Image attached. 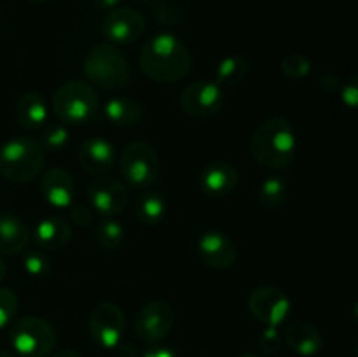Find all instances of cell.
Instances as JSON below:
<instances>
[{"mask_svg": "<svg viewBox=\"0 0 358 357\" xmlns=\"http://www.w3.org/2000/svg\"><path fill=\"white\" fill-rule=\"evenodd\" d=\"M191 52L171 34H157L140 51V69L156 83H177L191 72Z\"/></svg>", "mask_w": 358, "mask_h": 357, "instance_id": "obj_1", "label": "cell"}, {"mask_svg": "<svg viewBox=\"0 0 358 357\" xmlns=\"http://www.w3.org/2000/svg\"><path fill=\"white\" fill-rule=\"evenodd\" d=\"M297 139L285 118H273L257 126L250 139V153L259 164L273 170L290 167L296 158Z\"/></svg>", "mask_w": 358, "mask_h": 357, "instance_id": "obj_2", "label": "cell"}, {"mask_svg": "<svg viewBox=\"0 0 358 357\" xmlns=\"http://www.w3.org/2000/svg\"><path fill=\"white\" fill-rule=\"evenodd\" d=\"M45 150L31 136L17 135L0 147V175L14 184L31 182L44 168Z\"/></svg>", "mask_w": 358, "mask_h": 357, "instance_id": "obj_3", "label": "cell"}, {"mask_svg": "<svg viewBox=\"0 0 358 357\" xmlns=\"http://www.w3.org/2000/svg\"><path fill=\"white\" fill-rule=\"evenodd\" d=\"M84 74L101 90L119 91L131 80L126 56L114 44H98L84 58Z\"/></svg>", "mask_w": 358, "mask_h": 357, "instance_id": "obj_4", "label": "cell"}, {"mask_svg": "<svg viewBox=\"0 0 358 357\" xmlns=\"http://www.w3.org/2000/svg\"><path fill=\"white\" fill-rule=\"evenodd\" d=\"M52 108L63 125H86L98 111V94L94 88L84 80H69L56 91Z\"/></svg>", "mask_w": 358, "mask_h": 357, "instance_id": "obj_5", "label": "cell"}, {"mask_svg": "<svg viewBox=\"0 0 358 357\" xmlns=\"http://www.w3.org/2000/svg\"><path fill=\"white\" fill-rule=\"evenodd\" d=\"M9 342L20 357H48L56 345V331L45 318H17L10 324Z\"/></svg>", "mask_w": 358, "mask_h": 357, "instance_id": "obj_6", "label": "cell"}, {"mask_svg": "<svg viewBox=\"0 0 358 357\" xmlns=\"http://www.w3.org/2000/svg\"><path fill=\"white\" fill-rule=\"evenodd\" d=\"M121 174L133 188H149L159 177V158L147 142H131L122 149Z\"/></svg>", "mask_w": 358, "mask_h": 357, "instance_id": "obj_7", "label": "cell"}, {"mask_svg": "<svg viewBox=\"0 0 358 357\" xmlns=\"http://www.w3.org/2000/svg\"><path fill=\"white\" fill-rule=\"evenodd\" d=\"M248 310L262 324L278 328L289 318L292 312V301L278 287L262 286L252 290L248 296Z\"/></svg>", "mask_w": 358, "mask_h": 357, "instance_id": "obj_8", "label": "cell"}, {"mask_svg": "<svg viewBox=\"0 0 358 357\" xmlns=\"http://www.w3.org/2000/svg\"><path fill=\"white\" fill-rule=\"evenodd\" d=\"M126 331L124 312L110 301L96 304L90 315V335L103 349H115Z\"/></svg>", "mask_w": 358, "mask_h": 357, "instance_id": "obj_9", "label": "cell"}, {"mask_svg": "<svg viewBox=\"0 0 358 357\" xmlns=\"http://www.w3.org/2000/svg\"><path fill=\"white\" fill-rule=\"evenodd\" d=\"M224 105V91L215 80H196L180 94V107L187 115L206 119L220 112Z\"/></svg>", "mask_w": 358, "mask_h": 357, "instance_id": "obj_10", "label": "cell"}, {"mask_svg": "<svg viewBox=\"0 0 358 357\" xmlns=\"http://www.w3.org/2000/svg\"><path fill=\"white\" fill-rule=\"evenodd\" d=\"M175 322V312L166 301L143 304L135 317V332L143 343H157L168 336Z\"/></svg>", "mask_w": 358, "mask_h": 357, "instance_id": "obj_11", "label": "cell"}, {"mask_svg": "<svg viewBox=\"0 0 358 357\" xmlns=\"http://www.w3.org/2000/svg\"><path fill=\"white\" fill-rule=\"evenodd\" d=\"M87 200L91 209L103 217H115L128 203V189L119 178L110 175H98L87 188Z\"/></svg>", "mask_w": 358, "mask_h": 357, "instance_id": "obj_12", "label": "cell"}, {"mask_svg": "<svg viewBox=\"0 0 358 357\" xmlns=\"http://www.w3.org/2000/svg\"><path fill=\"white\" fill-rule=\"evenodd\" d=\"M145 31V18L131 7H115L103 20V35L117 46L138 41Z\"/></svg>", "mask_w": 358, "mask_h": 357, "instance_id": "obj_13", "label": "cell"}, {"mask_svg": "<svg viewBox=\"0 0 358 357\" xmlns=\"http://www.w3.org/2000/svg\"><path fill=\"white\" fill-rule=\"evenodd\" d=\"M198 254L213 270H229L236 262L238 252L233 240L222 231H206L198 240Z\"/></svg>", "mask_w": 358, "mask_h": 357, "instance_id": "obj_14", "label": "cell"}, {"mask_svg": "<svg viewBox=\"0 0 358 357\" xmlns=\"http://www.w3.org/2000/svg\"><path fill=\"white\" fill-rule=\"evenodd\" d=\"M79 163L87 174L105 175L115 164V149L103 136H90L79 149Z\"/></svg>", "mask_w": 358, "mask_h": 357, "instance_id": "obj_15", "label": "cell"}, {"mask_svg": "<svg viewBox=\"0 0 358 357\" xmlns=\"http://www.w3.org/2000/svg\"><path fill=\"white\" fill-rule=\"evenodd\" d=\"M45 202L55 209H70L76 200V182L65 168H51L41 182Z\"/></svg>", "mask_w": 358, "mask_h": 357, "instance_id": "obj_16", "label": "cell"}, {"mask_svg": "<svg viewBox=\"0 0 358 357\" xmlns=\"http://www.w3.org/2000/svg\"><path fill=\"white\" fill-rule=\"evenodd\" d=\"M238 174L236 168L226 161H215L203 168L199 175V188L208 196H226L236 188Z\"/></svg>", "mask_w": 358, "mask_h": 357, "instance_id": "obj_17", "label": "cell"}, {"mask_svg": "<svg viewBox=\"0 0 358 357\" xmlns=\"http://www.w3.org/2000/svg\"><path fill=\"white\" fill-rule=\"evenodd\" d=\"M30 231L16 214L0 210V254L16 255L28 247Z\"/></svg>", "mask_w": 358, "mask_h": 357, "instance_id": "obj_18", "label": "cell"}, {"mask_svg": "<svg viewBox=\"0 0 358 357\" xmlns=\"http://www.w3.org/2000/svg\"><path fill=\"white\" fill-rule=\"evenodd\" d=\"M14 112H16V121L20 122L21 128L28 130V132L42 130L48 125V104H45L44 97L37 91H28V93L21 94Z\"/></svg>", "mask_w": 358, "mask_h": 357, "instance_id": "obj_19", "label": "cell"}, {"mask_svg": "<svg viewBox=\"0 0 358 357\" xmlns=\"http://www.w3.org/2000/svg\"><path fill=\"white\" fill-rule=\"evenodd\" d=\"M283 342L297 354L303 357H313L324 346V336L313 328L311 324L306 322H292L287 326L285 335H283Z\"/></svg>", "mask_w": 358, "mask_h": 357, "instance_id": "obj_20", "label": "cell"}, {"mask_svg": "<svg viewBox=\"0 0 358 357\" xmlns=\"http://www.w3.org/2000/svg\"><path fill=\"white\" fill-rule=\"evenodd\" d=\"M72 237V227L62 217H45L35 226L34 240L42 251H59Z\"/></svg>", "mask_w": 358, "mask_h": 357, "instance_id": "obj_21", "label": "cell"}, {"mask_svg": "<svg viewBox=\"0 0 358 357\" xmlns=\"http://www.w3.org/2000/svg\"><path fill=\"white\" fill-rule=\"evenodd\" d=\"M103 114L108 121L119 128H131L142 121V107L135 100L126 97H114L105 104Z\"/></svg>", "mask_w": 358, "mask_h": 357, "instance_id": "obj_22", "label": "cell"}, {"mask_svg": "<svg viewBox=\"0 0 358 357\" xmlns=\"http://www.w3.org/2000/svg\"><path fill=\"white\" fill-rule=\"evenodd\" d=\"M135 214L140 223L159 224L166 216V200L157 191H145L136 198Z\"/></svg>", "mask_w": 358, "mask_h": 357, "instance_id": "obj_23", "label": "cell"}, {"mask_svg": "<svg viewBox=\"0 0 358 357\" xmlns=\"http://www.w3.org/2000/svg\"><path fill=\"white\" fill-rule=\"evenodd\" d=\"M248 72V65L245 62V58L238 55L226 56L224 59H220V63L217 65L215 70V83L220 88H234L245 79Z\"/></svg>", "mask_w": 358, "mask_h": 357, "instance_id": "obj_24", "label": "cell"}, {"mask_svg": "<svg viewBox=\"0 0 358 357\" xmlns=\"http://www.w3.org/2000/svg\"><path fill=\"white\" fill-rule=\"evenodd\" d=\"M289 186L282 175H269L259 188V202L264 209L275 210L285 203Z\"/></svg>", "mask_w": 358, "mask_h": 357, "instance_id": "obj_25", "label": "cell"}, {"mask_svg": "<svg viewBox=\"0 0 358 357\" xmlns=\"http://www.w3.org/2000/svg\"><path fill=\"white\" fill-rule=\"evenodd\" d=\"M124 226L114 217H103L94 227V240L101 248L114 251L124 241Z\"/></svg>", "mask_w": 358, "mask_h": 357, "instance_id": "obj_26", "label": "cell"}, {"mask_svg": "<svg viewBox=\"0 0 358 357\" xmlns=\"http://www.w3.org/2000/svg\"><path fill=\"white\" fill-rule=\"evenodd\" d=\"M69 130H66V125L63 122H55V125H45L42 128L41 133V142L42 149L49 150V153H59V150L65 149L69 146Z\"/></svg>", "mask_w": 358, "mask_h": 357, "instance_id": "obj_27", "label": "cell"}, {"mask_svg": "<svg viewBox=\"0 0 358 357\" xmlns=\"http://www.w3.org/2000/svg\"><path fill=\"white\" fill-rule=\"evenodd\" d=\"M23 268L34 279H42L49 273V259L41 251H27L23 258Z\"/></svg>", "mask_w": 358, "mask_h": 357, "instance_id": "obj_28", "label": "cell"}, {"mask_svg": "<svg viewBox=\"0 0 358 357\" xmlns=\"http://www.w3.org/2000/svg\"><path fill=\"white\" fill-rule=\"evenodd\" d=\"M282 70L290 79H304L311 72V62L304 55H290L283 59Z\"/></svg>", "mask_w": 358, "mask_h": 357, "instance_id": "obj_29", "label": "cell"}, {"mask_svg": "<svg viewBox=\"0 0 358 357\" xmlns=\"http://www.w3.org/2000/svg\"><path fill=\"white\" fill-rule=\"evenodd\" d=\"M17 314V296L7 287H0V329L13 324Z\"/></svg>", "mask_w": 358, "mask_h": 357, "instance_id": "obj_30", "label": "cell"}, {"mask_svg": "<svg viewBox=\"0 0 358 357\" xmlns=\"http://www.w3.org/2000/svg\"><path fill=\"white\" fill-rule=\"evenodd\" d=\"M259 349L262 350L264 354H268V356H275V354H278L280 350H282L283 346V336L280 335V331L276 328H273V326H266L264 331L259 335Z\"/></svg>", "mask_w": 358, "mask_h": 357, "instance_id": "obj_31", "label": "cell"}, {"mask_svg": "<svg viewBox=\"0 0 358 357\" xmlns=\"http://www.w3.org/2000/svg\"><path fill=\"white\" fill-rule=\"evenodd\" d=\"M341 102L350 108H358V76L346 80L339 90Z\"/></svg>", "mask_w": 358, "mask_h": 357, "instance_id": "obj_32", "label": "cell"}, {"mask_svg": "<svg viewBox=\"0 0 358 357\" xmlns=\"http://www.w3.org/2000/svg\"><path fill=\"white\" fill-rule=\"evenodd\" d=\"M70 219L77 226H90L91 220H93V210H91V206L84 205V203H72V206H70Z\"/></svg>", "mask_w": 358, "mask_h": 357, "instance_id": "obj_33", "label": "cell"}, {"mask_svg": "<svg viewBox=\"0 0 358 357\" xmlns=\"http://www.w3.org/2000/svg\"><path fill=\"white\" fill-rule=\"evenodd\" d=\"M143 357H177V354L168 346H154V349L147 350Z\"/></svg>", "mask_w": 358, "mask_h": 357, "instance_id": "obj_34", "label": "cell"}, {"mask_svg": "<svg viewBox=\"0 0 358 357\" xmlns=\"http://www.w3.org/2000/svg\"><path fill=\"white\" fill-rule=\"evenodd\" d=\"M93 2L96 4V6L100 7V9L112 10V9H115V7H117L119 4H121V0H93Z\"/></svg>", "mask_w": 358, "mask_h": 357, "instance_id": "obj_35", "label": "cell"}, {"mask_svg": "<svg viewBox=\"0 0 358 357\" xmlns=\"http://www.w3.org/2000/svg\"><path fill=\"white\" fill-rule=\"evenodd\" d=\"M52 357H80V354L76 352V350H62V352L55 354Z\"/></svg>", "mask_w": 358, "mask_h": 357, "instance_id": "obj_36", "label": "cell"}, {"mask_svg": "<svg viewBox=\"0 0 358 357\" xmlns=\"http://www.w3.org/2000/svg\"><path fill=\"white\" fill-rule=\"evenodd\" d=\"M3 279H6V265H3V261L0 259V282H2Z\"/></svg>", "mask_w": 358, "mask_h": 357, "instance_id": "obj_37", "label": "cell"}, {"mask_svg": "<svg viewBox=\"0 0 358 357\" xmlns=\"http://www.w3.org/2000/svg\"><path fill=\"white\" fill-rule=\"evenodd\" d=\"M0 357H20V356L14 352H9V350H0Z\"/></svg>", "mask_w": 358, "mask_h": 357, "instance_id": "obj_38", "label": "cell"}, {"mask_svg": "<svg viewBox=\"0 0 358 357\" xmlns=\"http://www.w3.org/2000/svg\"><path fill=\"white\" fill-rule=\"evenodd\" d=\"M353 315H355V318L358 321V301L355 303V307H353Z\"/></svg>", "mask_w": 358, "mask_h": 357, "instance_id": "obj_39", "label": "cell"}, {"mask_svg": "<svg viewBox=\"0 0 358 357\" xmlns=\"http://www.w3.org/2000/svg\"><path fill=\"white\" fill-rule=\"evenodd\" d=\"M240 357H261V356H257V354H243V356Z\"/></svg>", "mask_w": 358, "mask_h": 357, "instance_id": "obj_40", "label": "cell"}, {"mask_svg": "<svg viewBox=\"0 0 358 357\" xmlns=\"http://www.w3.org/2000/svg\"><path fill=\"white\" fill-rule=\"evenodd\" d=\"M30 2H34V4H45V2H49V0H30Z\"/></svg>", "mask_w": 358, "mask_h": 357, "instance_id": "obj_41", "label": "cell"}, {"mask_svg": "<svg viewBox=\"0 0 358 357\" xmlns=\"http://www.w3.org/2000/svg\"><path fill=\"white\" fill-rule=\"evenodd\" d=\"M355 357H358V343H357V346H355Z\"/></svg>", "mask_w": 358, "mask_h": 357, "instance_id": "obj_42", "label": "cell"}]
</instances>
